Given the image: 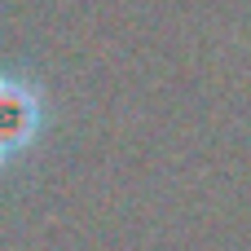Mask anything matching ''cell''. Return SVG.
I'll return each instance as SVG.
<instances>
[{
	"mask_svg": "<svg viewBox=\"0 0 251 251\" xmlns=\"http://www.w3.org/2000/svg\"><path fill=\"white\" fill-rule=\"evenodd\" d=\"M40 132V110L26 88H13L0 79V168L22 159Z\"/></svg>",
	"mask_w": 251,
	"mask_h": 251,
	"instance_id": "1",
	"label": "cell"
}]
</instances>
